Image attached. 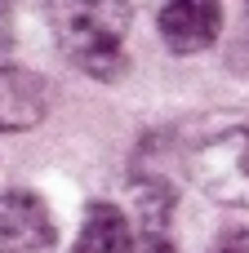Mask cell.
<instances>
[{
    "label": "cell",
    "instance_id": "obj_1",
    "mask_svg": "<svg viewBox=\"0 0 249 253\" xmlns=\"http://www.w3.org/2000/svg\"><path fill=\"white\" fill-rule=\"evenodd\" d=\"M45 22L53 44L80 71L111 80L125 67V36L134 22L129 0H45Z\"/></svg>",
    "mask_w": 249,
    "mask_h": 253
},
{
    "label": "cell",
    "instance_id": "obj_2",
    "mask_svg": "<svg viewBox=\"0 0 249 253\" xmlns=\"http://www.w3.org/2000/svg\"><path fill=\"white\" fill-rule=\"evenodd\" d=\"M192 178L218 205H249V120L192 151Z\"/></svg>",
    "mask_w": 249,
    "mask_h": 253
},
{
    "label": "cell",
    "instance_id": "obj_3",
    "mask_svg": "<svg viewBox=\"0 0 249 253\" xmlns=\"http://www.w3.org/2000/svg\"><path fill=\"white\" fill-rule=\"evenodd\" d=\"M58 227L49 205L36 191H4L0 196V253H53Z\"/></svg>",
    "mask_w": 249,
    "mask_h": 253
},
{
    "label": "cell",
    "instance_id": "obj_4",
    "mask_svg": "<svg viewBox=\"0 0 249 253\" xmlns=\"http://www.w3.org/2000/svg\"><path fill=\"white\" fill-rule=\"evenodd\" d=\"M156 27L169 53H205L223 31V0H165Z\"/></svg>",
    "mask_w": 249,
    "mask_h": 253
},
{
    "label": "cell",
    "instance_id": "obj_5",
    "mask_svg": "<svg viewBox=\"0 0 249 253\" xmlns=\"http://www.w3.org/2000/svg\"><path fill=\"white\" fill-rule=\"evenodd\" d=\"M129 227H134V245L129 253H174V187L160 178H143L129 187Z\"/></svg>",
    "mask_w": 249,
    "mask_h": 253
},
{
    "label": "cell",
    "instance_id": "obj_6",
    "mask_svg": "<svg viewBox=\"0 0 249 253\" xmlns=\"http://www.w3.org/2000/svg\"><path fill=\"white\" fill-rule=\"evenodd\" d=\"M49 116V80L27 67H0V133H27Z\"/></svg>",
    "mask_w": 249,
    "mask_h": 253
},
{
    "label": "cell",
    "instance_id": "obj_7",
    "mask_svg": "<svg viewBox=\"0 0 249 253\" xmlns=\"http://www.w3.org/2000/svg\"><path fill=\"white\" fill-rule=\"evenodd\" d=\"M134 245V227H129V213L120 205H107V200H89L85 205V222H80V236L71 253H129Z\"/></svg>",
    "mask_w": 249,
    "mask_h": 253
},
{
    "label": "cell",
    "instance_id": "obj_8",
    "mask_svg": "<svg viewBox=\"0 0 249 253\" xmlns=\"http://www.w3.org/2000/svg\"><path fill=\"white\" fill-rule=\"evenodd\" d=\"M218 253H249V231H236L232 240H223V249Z\"/></svg>",
    "mask_w": 249,
    "mask_h": 253
}]
</instances>
